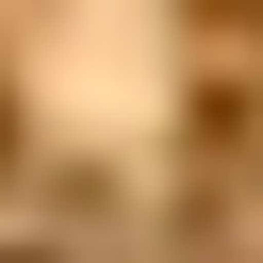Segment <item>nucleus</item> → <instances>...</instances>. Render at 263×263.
I'll list each match as a JSON object with an SVG mask.
<instances>
[{
	"mask_svg": "<svg viewBox=\"0 0 263 263\" xmlns=\"http://www.w3.org/2000/svg\"><path fill=\"white\" fill-rule=\"evenodd\" d=\"M214 16H230V33H263V0H214Z\"/></svg>",
	"mask_w": 263,
	"mask_h": 263,
	"instance_id": "nucleus-1",
	"label": "nucleus"
}]
</instances>
